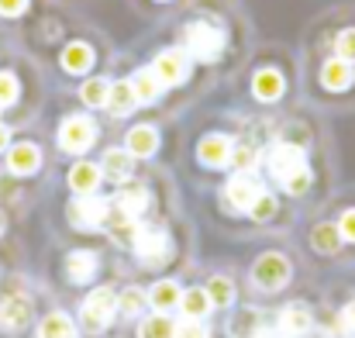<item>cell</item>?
Listing matches in <instances>:
<instances>
[{
    "instance_id": "obj_1",
    "label": "cell",
    "mask_w": 355,
    "mask_h": 338,
    "mask_svg": "<svg viewBox=\"0 0 355 338\" xmlns=\"http://www.w3.org/2000/svg\"><path fill=\"white\" fill-rule=\"evenodd\" d=\"M269 169H272V176L283 183L286 194H304V190L311 187L307 159H304V152H300L297 145H290V142L272 145V152H269Z\"/></svg>"
},
{
    "instance_id": "obj_2",
    "label": "cell",
    "mask_w": 355,
    "mask_h": 338,
    "mask_svg": "<svg viewBox=\"0 0 355 338\" xmlns=\"http://www.w3.org/2000/svg\"><path fill=\"white\" fill-rule=\"evenodd\" d=\"M183 45H187V56L190 59L214 62L221 56V49H225V31H218L207 21H193V24L183 28Z\"/></svg>"
},
{
    "instance_id": "obj_3",
    "label": "cell",
    "mask_w": 355,
    "mask_h": 338,
    "mask_svg": "<svg viewBox=\"0 0 355 338\" xmlns=\"http://www.w3.org/2000/svg\"><path fill=\"white\" fill-rule=\"evenodd\" d=\"M114 314H118V297H114L111 290H94V294L83 301L80 321H83V328H87V332H94V335H97V332L111 328Z\"/></svg>"
},
{
    "instance_id": "obj_4",
    "label": "cell",
    "mask_w": 355,
    "mask_h": 338,
    "mask_svg": "<svg viewBox=\"0 0 355 338\" xmlns=\"http://www.w3.org/2000/svg\"><path fill=\"white\" fill-rule=\"evenodd\" d=\"M94 138H97V124H94L90 117H83V114L66 117V121L59 124V149H62V152L80 155V152H87V149L94 145Z\"/></svg>"
},
{
    "instance_id": "obj_5",
    "label": "cell",
    "mask_w": 355,
    "mask_h": 338,
    "mask_svg": "<svg viewBox=\"0 0 355 338\" xmlns=\"http://www.w3.org/2000/svg\"><path fill=\"white\" fill-rule=\"evenodd\" d=\"M252 280H255V287H262V290H279V287H286V280H290V262H286L279 252H266V255L255 259Z\"/></svg>"
},
{
    "instance_id": "obj_6",
    "label": "cell",
    "mask_w": 355,
    "mask_h": 338,
    "mask_svg": "<svg viewBox=\"0 0 355 338\" xmlns=\"http://www.w3.org/2000/svg\"><path fill=\"white\" fill-rule=\"evenodd\" d=\"M131 245H135L141 262H162L169 255V235H166V228L159 225H138Z\"/></svg>"
},
{
    "instance_id": "obj_7",
    "label": "cell",
    "mask_w": 355,
    "mask_h": 338,
    "mask_svg": "<svg viewBox=\"0 0 355 338\" xmlns=\"http://www.w3.org/2000/svg\"><path fill=\"white\" fill-rule=\"evenodd\" d=\"M152 73H155V80H159L162 87H176V83H183V80L190 76L187 52H180V49H166V52H159L155 62H152Z\"/></svg>"
},
{
    "instance_id": "obj_8",
    "label": "cell",
    "mask_w": 355,
    "mask_h": 338,
    "mask_svg": "<svg viewBox=\"0 0 355 338\" xmlns=\"http://www.w3.org/2000/svg\"><path fill=\"white\" fill-rule=\"evenodd\" d=\"M69 221L76 228H83V231L101 228L107 221V204H104L101 197H94V194H83V197H76V201L69 204Z\"/></svg>"
},
{
    "instance_id": "obj_9",
    "label": "cell",
    "mask_w": 355,
    "mask_h": 338,
    "mask_svg": "<svg viewBox=\"0 0 355 338\" xmlns=\"http://www.w3.org/2000/svg\"><path fill=\"white\" fill-rule=\"evenodd\" d=\"M259 194H262V187H259L248 173L232 176L228 187H225V197H228V204H232L235 211H252V204L259 201Z\"/></svg>"
},
{
    "instance_id": "obj_10",
    "label": "cell",
    "mask_w": 355,
    "mask_h": 338,
    "mask_svg": "<svg viewBox=\"0 0 355 338\" xmlns=\"http://www.w3.org/2000/svg\"><path fill=\"white\" fill-rule=\"evenodd\" d=\"M28 321H31L28 297H3L0 301V332H21Z\"/></svg>"
},
{
    "instance_id": "obj_11",
    "label": "cell",
    "mask_w": 355,
    "mask_h": 338,
    "mask_svg": "<svg viewBox=\"0 0 355 338\" xmlns=\"http://www.w3.org/2000/svg\"><path fill=\"white\" fill-rule=\"evenodd\" d=\"M232 149H235V142L228 138V135H207L204 142H200V149H197V155H200V162L204 166H228L232 162Z\"/></svg>"
},
{
    "instance_id": "obj_12",
    "label": "cell",
    "mask_w": 355,
    "mask_h": 338,
    "mask_svg": "<svg viewBox=\"0 0 355 338\" xmlns=\"http://www.w3.org/2000/svg\"><path fill=\"white\" fill-rule=\"evenodd\" d=\"M38 166H42V152H38V145H31V142H17V145L7 152V169H10L14 176H31Z\"/></svg>"
},
{
    "instance_id": "obj_13",
    "label": "cell",
    "mask_w": 355,
    "mask_h": 338,
    "mask_svg": "<svg viewBox=\"0 0 355 338\" xmlns=\"http://www.w3.org/2000/svg\"><path fill=\"white\" fill-rule=\"evenodd\" d=\"M124 149L131 155H138V159H148V155L159 152V131L152 124H138V128H131L124 135Z\"/></svg>"
},
{
    "instance_id": "obj_14",
    "label": "cell",
    "mask_w": 355,
    "mask_h": 338,
    "mask_svg": "<svg viewBox=\"0 0 355 338\" xmlns=\"http://www.w3.org/2000/svg\"><path fill=\"white\" fill-rule=\"evenodd\" d=\"M101 169H104L107 180L124 183V180H131V173H135V155H131L128 149H107L104 159H101Z\"/></svg>"
},
{
    "instance_id": "obj_15",
    "label": "cell",
    "mask_w": 355,
    "mask_h": 338,
    "mask_svg": "<svg viewBox=\"0 0 355 338\" xmlns=\"http://www.w3.org/2000/svg\"><path fill=\"white\" fill-rule=\"evenodd\" d=\"M90 66H94V49L87 42H69L62 49V69L66 73L83 76V73H90Z\"/></svg>"
},
{
    "instance_id": "obj_16",
    "label": "cell",
    "mask_w": 355,
    "mask_h": 338,
    "mask_svg": "<svg viewBox=\"0 0 355 338\" xmlns=\"http://www.w3.org/2000/svg\"><path fill=\"white\" fill-rule=\"evenodd\" d=\"M94 273H97V255H94V252H87V248L69 252V259H66V276H69L73 283H90Z\"/></svg>"
},
{
    "instance_id": "obj_17",
    "label": "cell",
    "mask_w": 355,
    "mask_h": 338,
    "mask_svg": "<svg viewBox=\"0 0 355 338\" xmlns=\"http://www.w3.org/2000/svg\"><path fill=\"white\" fill-rule=\"evenodd\" d=\"M352 80H355V69H352V62H345V59H331L321 69V83L328 90H349Z\"/></svg>"
},
{
    "instance_id": "obj_18",
    "label": "cell",
    "mask_w": 355,
    "mask_h": 338,
    "mask_svg": "<svg viewBox=\"0 0 355 338\" xmlns=\"http://www.w3.org/2000/svg\"><path fill=\"white\" fill-rule=\"evenodd\" d=\"M252 87H255V97L262 104H272V101L283 97V76L276 69H259L255 80H252Z\"/></svg>"
},
{
    "instance_id": "obj_19",
    "label": "cell",
    "mask_w": 355,
    "mask_h": 338,
    "mask_svg": "<svg viewBox=\"0 0 355 338\" xmlns=\"http://www.w3.org/2000/svg\"><path fill=\"white\" fill-rule=\"evenodd\" d=\"M135 104H138V97H135V90H131V80H118V83H111V90H107V111L114 114V117L131 114Z\"/></svg>"
},
{
    "instance_id": "obj_20",
    "label": "cell",
    "mask_w": 355,
    "mask_h": 338,
    "mask_svg": "<svg viewBox=\"0 0 355 338\" xmlns=\"http://www.w3.org/2000/svg\"><path fill=\"white\" fill-rule=\"evenodd\" d=\"M279 332L290 338H300L311 332V311L307 307H300V304H293V307H286L283 314H279Z\"/></svg>"
},
{
    "instance_id": "obj_21",
    "label": "cell",
    "mask_w": 355,
    "mask_h": 338,
    "mask_svg": "<svg viewBox=\"0 0 355 338\" xmlns=\"http://www.w3.org/2000/svg\"><path fill=\"white\" fill-rule=\"evenodd\" d=\"M97 183H101V166H94V162H76V166L69 169V187H73L76 194H94Z\"/></svg>"
},
{
    "instance_id": "obj_22",
    "label": "cell",
    "mask_w": 355,
    "mask_h": 338,
    "mask_svg": "<svg viewBox=\"0 0 355 338\" xmlns=\"http://www.w3.org/2000/svg\"><path fill=\"white\" fill-rule=\"evenodd\" d=\"M148 304L162 314V311H169V307H176L180 304V287L173 283V280H159L152 290H148Z\"/></svg>"
},
{
    "instance_id": "obj_23",
    "label": "cell",
    "mask_w": 355,
    "mask_h": 338,
    "mask_svg": "<svg viewBox=\"0 0 355 338\" xmlns=\"http://www.w3.org/2000/svg\"><path fill=\"white\" fill-rule=\"evenodd\" d=\"M38 338H76V325H73L62 311H55V314L42 318V325H38Z\"/></svg>"
},
{
    "instance_id": "obj_24",
    "label": "cell",
    "mask_w": 355,
    "mask_h": 338,
    "mask_svg": "<svg viewBox=\"0 0 355 338\" xmlns=\"http://www.w3.org/2000/svg\"><path fill=\"white\" fill-rule=\"evenodd\" d=\"M118 208L124 218H135L138 221V214L148 208V190L145 187H131V190H121L118 194Z\"/></svg>"
},
{
    "instance_id": "obj_25",
    "label": "cell",
    "mask_w": 355,
    "mask_h": 338,
    "mask_svg": "<svg viewBox=\"0 0 355 338\" xmlns=\"http://www.w3.org/2000/svg\"><path fill=\"white\" fill-rule=\"evenodd\" d=\"M131 90H135V97H138L141 104H152V101L162 94V83L155 80V73H152V69H141V73H135Z\"/></svg>"
},
{
    "instance_id": "obj_26",
    "label": "cell",
    "mask_w": 355,
    "mask_h": 338,
    "mask_svg": "<svg viewBox=\"0 0 355 338\" xmlns=\"http://www.w3.org/2000/svg\"><path fill=\"white\" fill-rule=\"evenodd\" d=\"M107 90H111V83L107 80H87L83 87H80V101L87 104V108H104L107 104Z\"/></svg>"
},
{
    "instance_id": "obj_27",
    "label": "cell",
    "mask_w": 355,
    "mask_h": 338,
    "mask_svg": "<svg viewBox=\"0 0 355 338\" xmlns=\"http://www.w3.org/2000/svg\"><path fill=\"white\" fill-rule=\"evenodd\" d=\"M180 304H183V314L187 318H204L211 311L207 290H187V294H180Z\"/></svg>"
},
{
    "instance_id": "obj_28",
    "label": "cell",
    "mask_w": 355,
    "mask_h": 338,
    "mask_svg": "<svg viewBox=\"0 0 355 338\" xmlns=\"http://www.w3.org/2000/svg\"><path fill=\"white\" fill-rule=\"evenodd\" d=\"M311 242H314L318 252H338L342 231H338V225H318L314 228V235H311Z\"/></svg>"
},
{
    "instance_id": "obj_29",
    "label": "cell",
    "mask_w": 355,
    "mask_h": 338,
    "mask_svg": "<svg viewBox=\"0 0 355 338\" xmlns=\"http://www.w3.org/2000/svg\"><path fill=\"white\" fill-rule=\"evenodd\" d=\"M207 297H211V304H214V307H228V304H232V297H235V287H232V280H225V276H214V280L207 283Z\"/></svg>"
},
{
    "instance_id": "obj_30",
    "label": "cell",
    "mask_w": 355,
    "mask_h": 338,
    "mask_svg": "<svg viewBox=\"0 0 355 338\" xmlns=\"http://www.w3.org/2000/svg\"><path fill=\"white\" fill-rule=\"evenodd\" d=\"M141 307H145V294H141V290H135V287H128V290L118 297V311L121 314H128V318H135Z\"/></svg>"
},
{
    "instance_id": "obj_31",
    "label": "cell",
    "mask_w": 355,
    "mask_h": 338,
    "mask_svg": "<svg viewBox=\"0 0 355 338\" xmlns=\"http://www.w3.org/2000/svg\"><path fill=\"white\" fill-rule=\"evenodd\" d=\"M141 338H173V325L162 314H155V318L141 321Z\"/></svg>"
},
{
    "instance_id": "obj_32",
    "label": "cell",
    "mask_w": 355,
    "mask_h": 338,
    "mask_svg": "<svg viewBox=\"0 0 355 338\" xmlns=\"http://www.w3.org/2000/svg\"><path fill=\"white\" fill-rule=\"evenodd\" d=\"M21 87H17V76L14 73H0V108H10L17 101Z\"/></svg>"
},
{
    "instance_id": "obj_33",
    "label": "cell",
    "mask_w": 355,
    "mask_h": 338,
    "mask_svg": "<svg viewBox=\"0 0 355 338\" xmlns=\"http://www.w3.org/2000/svg\"><path fill=\"white\" fill-rule=\"evenodd\" d=\"M335 49H338V59L355 62V28H345V31L335 38Z\"/></svg>"
},
{
    "instance_id": "obj_34",
    "label": "cell",
    "mask_w": 355,
    "mask_h": 338,
    "mask_svg": "<svg viewBox=\"0 0 355 338\" xmlns=\"http://www.w3.org/2000/svg\"><path fill=\"white\" fill-rule=\"evenodd\" d=\"M232 162H235V166H238V169H241V173H248V169L255 166V149L241 142L238 149H232Z\"/></svg>"
},
{
    "instance_id": "obj_35",
    "label": "cell",
    "mask_w": 355,
    "mask_h": 338,
    "mask_svg": "<svg viewBox=\"0 0 355 338\" xmlns=\"http://www.w3.org/2000/svg\"><path fill=\"white\" fill-rule=\"evenodd\" d=\"M173 338H204V328L197 318H187V321L173 325Z\"/></svg>"
},
{
    "instance_id": "obj_36",
    "label": "cell",
    "mask_w": 355,
    "mask_h": 338,
    "mask_svg": "<svg viewBox=\"0 0 355 338\" xmlns=\"http://www.w3.org/2000/svg\"><path fill=\"white\" fill-rule=\"evenodd\" d=\"M272 211H276V204H272V197L269 194H259V201L252 204V218H259V221H266V218H272Z\"/></svg>"
},
{
    "instance_id": "obj_37",
    "label": "cell",
    "mask_w": 355,
    "mask_h": 338,
    "mask_svg": "<svg viewBox=\"0 0 355 338\" xmlns=\"http://www.w3.org/2000/svg\"><path fill=\"white\" fill-rule=\"evenodd\" d=\"M338 332H342V335H349V338H355V301L342 311V318H338Z\"/></svg>"
},
{
    "instance_id": "obj_38",
    "label": "cell",
    "mask_w": 355,
    "mask_h": 338,
    "mask_svg": "<svg viewBox=\"0 0 355 338\" xmlns=\"http://www.w3.org/2000/svg\"><path fill=\"white\" fill-rule=\"evenodd\" d=\"M28 10V0H0V14L3 17H21Z\"/></svg>"
},
{
    "instance_id": "obj_39",
    "label": "cell",
    "mask_w": 355,
    "mask_h": 338,
    "mask_svg": "<svg viewBox=\"0 0 355 338\" xmlns=\"http://www.w3.org/2000/svg\"><path fill=\"white\" fill-rule=\"evenodd\" d=\"M338 231H342V238H345V242H355V208L342 214V221H338Z\"/></svg>"
},
{
    "instance_id": "obj_40",
    "label": "cell",
    "mask_w": 355,
    "mask_h": 338,
    "mask_svg": "<svg viewBox=\"0 0 355 338\" xmlns=\"http://www.w3.org/2000/svg\"><path fill=\"white\" fill-rule=\"evenodd\" d=\"M7 142H10V131H7V128H3V124H0V152H3V149H7Z\"/></svg>"
},
{
    "instance_id": "obj_41",
    "label": "cell",
    "mask_w": 355,
    "mask_h": 338,
    "mask_svg": "<svg viewBox=\"0 0 355 338\" xmlns=\"http://www.w3.org/2000/svg\"><path fill=\"white\" fill-rule=\"evenodd\" d=\"M3 225H7V218H3V211H0V235H3Z\"/></svg>"
},
{
    "instance_id": "obj_42",
    "label": "cell",
    "mask_w": 355,
    "mask_h": 338,
    "mask_svg": "<svg viewBox=\"0 0 355 338\" xmlns=\"http://www.w3.org/2000/svg\"><path fill=\"white\" fill-rule=\"evenodd\" d=\"M255 338H269V335H266V332H259V335H255Z\"/></svg>"
},
{
    "instance_id": "obj_43",
    "label": "cell",
    "mask_w": 355,
    "mask_h": 338,
    "mask_svg": "<svg viewBox=\"0 0 355 338\" xmlns=\"http://www.w3.org/2000/svg\"><path fill=\"white\" fill-rule=\"evenodd\" d=\"M159 3H166V0H159Z\"/></svg>"
}]
</instances>
